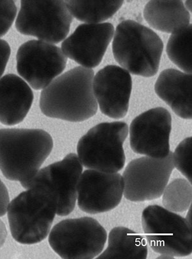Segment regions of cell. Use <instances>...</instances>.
Returning a JSON list of instances; mask_svg holds the SVG:
<instances>
[{
	"label": "cell",
	"instance_id": "44dd1931",
	"mask_svg": "<svg viewBox=\"0 0 192 259\" xmlns=\"http://www.w3.org/2000/svg\"><path fill=\"white\" fill-rule=\"evenodd\" d=\"M166 52L173 63L186 73L191 74V24L172 33L167 43Z\"/></svg>",
	"mask_w": 192,
	"mask_h": 259
},
{
	"label": "cell",
	"instance_id": "7402d4cb",
	"mask_svg": "<svg viewBox=\"0 0 192 259\" xmlns=\"http://www.w3.org/2000/svg\"><path fill=\"white\" fill-rule=\"evenodd\" d=\"M164 208L171 212H183L191 205V184L184 179H176L165 187L162 194Z\"/></svg>",
	"mask_w": 192,
	"mask_h": 259
},
{
	"label": "cell",
	"instance_id": "7c38bea8",
	"mask_svg": "<svg viewBox=\"0 0 192 259\" xmlns=\"http://www.w3.org/2000/svg\"><path fill=\"white\" fill-rule=\"evenodd\" d=\"M124 188L121 174L86 169L81 174L77 186V203L80 210L87 214L109 212L121 203Z\"/></svg>",
	"mask_w": 192,
	"mask_h": 259
},
{
	"label": "cell",
	"instance_id": "603a6c76",
	"mask_svg": "<svg viewBox=\"0 0 192 259\" xmlns=\"http://www.w3.org/2000/svg\"><path fill=\"white\" fill-rule=\"evenodd\" d=\"M192 138H187L181 141L173 153L174 167L191 184Z\"/></svg>",
	"mask_w": 192,
	"mask_h": 259
},
{
	"label": "cell",
	"instance_id": "7a4b0ae2",
	"mask_svg": "<svg viewBox=\"0 0 192 259\" xmlns=\"http://www.w3.org/2000/svg\"><path fill=\"white\" fill-rule=\"evenodd\" d=\"M53 148L52 136L43 130L0 129V169L28 189Z\"/></svg>",
	"mask_w": 192,
	"mask_h": 259
},
{
	"label": "cell",
	"instance_id": "f1b7e54d",
	"mask_svg": "<svg viewBox=\"0 0 192 259\" xmlns=\"http://www.w3.org/2000/svg\"><path fill=\"white\" fill-rule=\"evenodd\" d=\"M157 258H163V259H166V258H174L172 257V256H168L166 255H160Z\"/></svg>",
	"mask_w": 192,
	"mask_h": 259
},
{
	"label": "cell",
	"instance_id": "5b68a950",
	"mask_svg": "<svg viewBox=\"0 0 192 259\" xmlns=\"http://www.w3.org/2000/svg\"><path fill=\"white\" fill-rule=\"evenodd\" d=\"M124 121L102 123L91 128L79 140L77 153L84 167L107 174H115L126 163L123 145L128 135Z\"/></svg>",
	"mask_w": 192,
	"mask_h": 259
},
{
	"label": "cell",
	"instance_id": "9c48e42d",
	"mask_svg": "<svg viewBox=\"0 0 192 259\" xmlns=\"http://www.w3.org/2000/svg\"><path fill=\"white\" fill-rule=\"evenodd\" d=\"M174 168L172 152L163 159L146 156L131 160L122 176L124 197L133 202L160 198Z\"/></svg>",
	"mask_w": 192,
	"mask_h": 259
},
{
	"label": "cell",
	"instance_id": "ba28073f",
	"mask_svg": "<svg viewBox=\"0 0 192 259\" xmlns=\"http://www.w3.org/2000/svg\"><path fill=\"white\" fill-rule=\"evenodd\" d=\"M73 21L65 1L23 0L15 26L21 34L58 44L69 34Z\"/></svg>",
	"mask_w": 192,
	"mask_h": 259
},
{
	"label": "cell",
	"instance_id": "e0dca14e",
	"mask_svg": "<svg viewBox=\"0 0 192 259\" xmlns=\"http://www.w3.org/2000/svg\"><path fill=\"white\" fill-rule=\"evenodd\" d=\"M192 76L175 69L163 71L155 83V90L161 99L182 119L192 117Z\"/></svg>",
	"mask_w": 192,
	"mask_h": 259
},
{
	"label": "cell",
	"instance_id": "2e32d148",
	"mask_svg": "<svg viewBox=\"0 0 192 259\" xmlns=\"http://www.w3.org/2000/svg\"><path fill=\"white\" fill-rule=\"evenodd\" d=\"M33 101L32 89L14 74L0 78V122L14 126L21 123L30 111Z\"/></svg>",
	"mask_w": 192,
	"mask_h": 259
},
{
	"label": "cell",
	"instance_id": "5bb4252c",
	"mask_svg": "<svg viewBox=\"0 0 192 259\" xmlns=\"http://www.w3.org/2000/svg\"><path fill=\"white\" fill-rule=\"evenodd\" d=\"M114 34L110 23L81 24L61 45L68 58L86 68H93L102 62Z\"/></svg>",
	"mask_w": 192,
	"mask_h": 259
},
{
	"label": "cell",
	"instance_id": "ac0fdd59",
	"mask_svg": "<svg viewBox=\"0 0 192 259\" xmlns=\"http://www.w3.org/2000/svg\"><path fill=\"white\" fill-rule=\"evenodd\" d=\"M144 18L155 29L174 33L189 25L191 16L182 1H150L143 10Z\"/></svg>",
	"mask_w": 192,
	"mask_h": 259
},
{
	"label": "cell",
	"instance_id": "ffe728a7",
	"mask_svg": "<svg viewBox=\"0 0 192 259\" xmlns=\"http://www.w3.org/2000/svg\"><path fill=\"white\" fill-rule=\"evenodd\" d=\"M67 8L77 20L87 24H98L112 18L124 1H66Z\"/></svg>",
	"mask_w": 192,
	"mask_h": 259
},
{
	"label": "cell",
	"instance_id": "3957f363",
	"mask_svg": "<svg viewBox=\"0 0 192 259\" xmlns=\"http://www.w3.org/2000/svg\"><path fill=\"white\" fill-rule=\"evenodd\" d=\"M9 203L7 215L12 236L23 244L46 238L57 214L56 194L44 184H35Z\"/></svg>",
	"mask_w": 192,
	"mask_h": 259
},
{
	"label": "cell",
	"instance_id": "30bf717a",
	"mask_svg": "<svg viewBox=\"0 0 192 259\" xmlns=\"http://www.w3.org/2000/svg\"><path fill=\"white\" fill-rule=\"evenodd\" d=\"M19 75L35 90H44L64 71L67 58L60 48L40 40L19 47L16 55Z\"/></svg>",
	"mask_w": 192,
	"mask_h": 259
},
{
	"label": "cell",
	"instance_id": "8992f818",
	"mask_svg": "<svg viewBox=\"0 0 192 259\" xmlns=\"http://www.w3.org/2000/svg\"><path fill=\"white\" fill-rule=\"evenodd\" d=\"M141 224L146 240L155 252L184 257L192 252V229L184 218L157 205L143 210Z\"/></svg>",
	"mask_w": 192,
	"mask_h": 259
},
{
	"label": "cell",
	"instance_id": "4316f807",
	"mask_svg": "<svg viewBox=\"0 0 192 259\" xmlns=\"http://www.w3.org/2000/svg\"><path fill=\"white\" fill-rule=\"evenodd\" d=\"M7 235L8 233H7L6 225L4 224L3 221L0 220V248L4 246Z\"/></svg>",
	"mask_w": 192,
	"mask_h": 259
},
{
	"label": "cell",
	"instance_id": "484cf974",
	"mask_svg": "<svg viewBox=\"0 0 192 259\" xmlns=\"http://www.w3.org/2000/svg\"><path fill=\"white\" fill-rule=\"evenodd\" d=\"M10 203L8 190L0 179V217H4L7 212Z\"/></svg>",
	"mask_w": 192,
	"mask_h": 259
},
{
	"label": "cell",
	"instance_id": "6da1fadb",
	"mask_svg": "<svg viewBox=\"0 0 192 259\" xmlns=\"http://www.w3.org/2000/svg\"><path fill=\"white\" fill-rule=\"evenodd\" d=\"M92 69L76 67L63 74L40 93L39 107L51 118L70 122H82L98 111L93 95Z\"/></svg>",
	"mask_w": 192,
	"mask_h": 259
},
{
	"label": "cell",
	"instance_id": "52a82bcc",
	"mask_svg": "<svg viewBox=\"0 0 192 259\" xmlns=\"http://www.w3.org/2000/svg\"><path fill=\"white\" fill-rule=\"evenodd\" d=\"M107 232L94 218L82 217L62 221L50 230L48 242L64 259H92L102 253Z\"/></svg>",
	"mask_w": 192,
	"mask_h": 259
},
{
	"label": "cell",
	"instance_id": "d6986e66",
	"mask_svg": "<svg viewBox=\"0 0 192 259\" xmlns=\"http://www.w3.org/2000/svg\"><path fill=\"white\" fill-rule=\"evenodd\" d=\"M107 239V249L96 258L146 259L148 257L147 241L143 236L128 228H114L110 230Z\"/></svg>",
	"mask_w": 192,
	"mask_h": 259
},
{
	"label": "cell",
	"instance_id": "9a60e30c",
	"mask_svg": "<svg viewBox=\"0 0 192 259\" xmlns=\"http://www.w3.org/2000/svg\"><path fill=\"white\" fill-rule=\"evenodd\" d=\"M93 95L101 112L110 118H123L128 113L132 91V78L128 71L109 65L93 79Z\"/></svg>",
	"mask_w": 192,
	"mask_h": 259
},
{
	"label": "cell",
	"instance_id": "4fadbf2b",
	"mask_svg": "<svg viewBox=\"0 0 192 259\" xmlns=\"http://www.w3.org/2000/svg\"><path fill=\"white\" fill-rule=\"evenodd\" d=\"M83 168L78 155L69 153L61 161L39 169L33 179L30 188L33 185L44 184L51 188L57 198V214L66 217L76 207L77 186Z\"/></svg>",
	"mask_w": 192,
	"mask_h": 259
},
{
	"label": "cell",
	"instance_id": "8fae6325",
	"mask_svg": "<svg viewBox=\"0 0 192 259\" xmlns=\"http://www.w3.org/2000/svg\"><path fill=\"white\" fill-rule=\"evenodd\" d=\"M172 116L163 107H157L139 115L129 127V142L137 154L163 159L169 154Z\"/></svg>",
	"mask_w": 192,
	"mask_h": 259
},
{
	"label": "cell",
	"instance_id": "83f0119b",
	"mask_svg": "<svg viewBox=\"0 0 192 259\" xmlns=\"http://www.w3.org/2000/svg\"><path fill=\"white\" fill-rule=\"evenodd\" d=\"M184 220H185L186 223L187 225H188V227L189 228H191V229H192V225H191V205L188 208V214H186V217L185 218H184Z\"/></svg>",
	"mask_w": 192,
	"mask_h": 259
},
{
	"label": "cell",
	"instance_id": "cb8c5ba5",
	"mask_svg": "<svg viewBox=\"0 0 192 259\" xmlns=\"http://www.w3.org/2000/svg\"><path fill=\"white\" fill-rule=\"evenodd\" d=\"M17 7L14 1H0V37L9 32L15 20Z\"/></svg>",
	"mask_w": 192,
	"mask_h": 259
},
{
	"label": "cell",
	"instance_id": "277c9868",
	"mask_svg": "<svg viewBox=\"0 0 192 259\" xmlns=\"http://www.w3.org/2000/svg\"><path fill=\"white\" fill-rule=\"evenodd\" d=\"M163 50L162 40L147 26L133 20L117 25L113 54L120 66L133 75L148 78L157 75Z\"/></svg>",
	"mask_w": 192,
	"mask_h": 259
},
{
	"label": "cell",
	"instance_id": "d4e9b609",
	"mask_svg": "<svg viewBox=\"0 0 192 259\" xmlns=\"http://www.w3.org/2000/svg\"><path fill=\"white\" fill-rule=\"evenodd\" d=\"M11 54V49L9 43L6 40L0 39V78L6 70Z\"/></svg>",
	"mask_w": 192,
	"mask_h": 259
}]
</instances>
